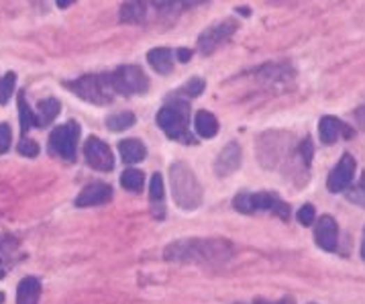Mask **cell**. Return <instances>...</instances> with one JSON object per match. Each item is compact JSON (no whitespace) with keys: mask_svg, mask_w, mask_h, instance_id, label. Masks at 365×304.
Segmentation results:
<instances>
[{"mask_svg":"<svg viewBox=\"0 0 365 304\" xmlns=\"http://www.w3.org/2000/svg\"><path fill=\"white\" fill-rule=\"evenodd\" d=\"M112 198V188L105 182H92L86 188H82V192L76 198V206L80 208H88V206H100L110 202Z\"/></svg>","mask_w":365,"mask_h":304,"instance_id":"4fadbf2b","label":"cell"},{"mask_svg":"<svg viewBox=\"0 0 365 304\" xmlns=\"http://www.w3.org/2000/svg\"><path fill=\"white\" fill-rule=\"evenodd\" d=\"M17 100H19L21 133H23V135H27V131H29L31 127H39V119H37V114H35V112L29 109V105H27V100H25V92H19Z\"/></svg>","mask_w":365,"mask_h":304,"instance_id":"ffe728a7","label":"cell"},{"mask_svg":"<svg viewBox=\"0 0 365 304\" xmlns=\"http://www.w3.org/2000/svg\"><path fill=\"white\" fill-rule=\"evenodd\" d=\"M231 257V243L223 239H182L170 243L163 259L180 264H225Z\"/></svg>","mask_w":365,"mask_h":304,"instance_id":"6da1fadb","label":"cell"},{"mask_svg":"<svg viewBox=\"0 0 365 304\" xmlns=\"http://www.w3.org/2000/svg\"><path fill=\"white\" fill-rule=\"evenodd\" d=\"M194 127H196V133L202 139L216 137V133H218V121H216V116L209 111L196 112V116H194Z\"/></svg>","mask_w":365,"mask_h":304,"instance_id":"ac0fdd59","label":"cell"},{"mask_svg":"<svg viewBox=\"0 0 365 304\" xmlns=\"http://www.w3.org/2000/svg\"><path fill=\"white\" fill-rule=\"evenodd\" d=\"M235 208L239 213H245V215H253V213H271L276 217H280L282 221L290 219V206L286 202L271 192H258V194H237L235 200H233Z\"/></svg>","mask_w":365,"mask_h":304,"instance_id":"5b68a950","label":"cell"},{"mask_svg":"<svg viewBox=\"0 0 365 304\" xmlns=\"http://www.w3.org/2000/svg\"><path fill=\"white\" fill-rule=\"evenodd\" d=\"M15 84H17V74L8 72L6 76L0 78V105H6L10 96L15 94Z\"/></svg>","mask_w":365,"mask_h":304,"instance_id":"cb8c5ba5","label":"cell"},{"mask_svg":"<svg viewBox=\"0 0 365 304\" xmlns=\"http://www.w3.org/2000/svg\"><path fill=\"white\" fill-rule=\"evenodd\" d=\"M188 121H190V107L184 100H170L157 112V127L167 137L184 143H194V139L188 133Z\"/></svg>","mask_w":365,"mask_h":304,"instance_id":"277c9868","label":"cell"},{"mask_svg":"<svg viewBox=\"0 0 365 304\" xmlns=\"http://www.w3.org/2000/svg\"><path fill=\"white\" fill-rule=\"evenodd\" d=\"M64 86L90 105H110L112 98L117 96L110 82V74H88L76 80H70Z\"/></svg>","mask_w":365,"mask_h":304,"instance_id":"3957f363","label":"cell"},{"mask_svg":"<svg viewBox=\"0 0 365 304\" xmlns=\"http://www.w3.org/2000/svg\"><path fill=\"white\" fill-rule=\"evenodd\" d=\"M110 82L117 94L133 96V94H143L149 90V78L143 74L141 68L137 66H121L114 72H110Z\"/></svg>","mask_w":365,"mask_h":304,"instance_id":"52a82bcc","label":"cell"},{"mask_svg":"<svg viewBox=\"0 0 365 304\" xmlns=\"http://www.w3.org/2000/svg\"><path fill=\"white\" fill-rule=\"evenodd\" d=\"M147 61L157 74H172L174 70V56L167 47H156L147 52Z\"/></svg>","mask_w":365,"mask_h":304,"instance_id":"e0dca14e","label":"cell"},{"mask_svg":"<svg viewBox=\"0 0 365 304\" xmlns=\"http://www.w3.org/2000/svg\"><path fill=\"white\" fill-rule=\"evenodd\" d=\"M80 141V125L76 121H70L66 125L55 127L50 135L47 147L50 153L64 160V162H74L76 160V151H78Z\"/></svg>","mask_w":365,"mask_h":304,"instance_id":"8992f818","label":"cell"},{"mask_svg":"<svg viewBox=\"0 0 365 304\" xmlns=\"http://www.w3.org/2000/svg\"><path fill=\"white\" fill-rule=\"evenodd\" d=\"M362 257L365 259V229H364V239H362Z\"/></svg>","mask_w":365,"mask_h":304,"instance_id":"836d02e7","label":"cell"},{"mask_svg":"<svg viewBox=\"0 0 365 304\" xmlns=\"http://www.w3.org/2000/svg\"><path fill=\"white\" fill-rule=\"evenodd\" d=\"M135 123H137V119H135L133 112H119V114H112V116L106 119V129L114 131V133H121V131L131 129Z\"/></svg>","mask_w":365,"mask_h":304,"instance_id":"603a6c76","label":"cell"},{"mask_svg":"<svg viewBox=\"0 0 365 304\" xmlns=\"http://www.w3.org/2000/svg\"><path fill=\"white\" fill-rule=\"evenodd\" d=\"M121 184H123V188H125L127 192H141L143 186H145V176H143V172L129 167V169L123 172Z\"/></svg>","mask_w":365,"mask_h":304,"instance_id":"7402d4cb","label":"cell"},{"mask_svg":"<svg viewBox=\"0 0 365 304\" xmlns=\"http://www.w3.org/2000/svg\"><path fill=\"white\" fill-rule=\"evenodd\" d=\"M41 282L37 278L27 276L17 286V304H39Z\"/></svg>","mask_w":365,"mask_h":304,"instance_id":"9a60e30c","label":"cell"},{"mask_svg":"<svg viewBox=\"0 0 365 304\" xmlns=\"http://www.w3.org/2000/svg\"><path fill=\"white\" fill-rule=\"evenodd\" d=\"M170 184L176 204L184 211H194L202 204V186L194 172L184 162H176L170 167Z\"/></svg>","mask_w":365,"mask_h":304,"instance_id":"7a4b0ae2","label":"cell"},{"mask_svg":"<svg viewBox=\"0 0 365 304\" xmlns=\"http://www.w3.org/2000/svg\"><path fill=\"white\" fill-rule=\"evenodd\" d=\"M17 151H19L21 155H25V158H37L39 145H37L35 141H31V139L23 137L21 139V143L17 145Z\"/></svg>","mask_w":365,"mask_h":304,"instance_id":"83f0119b","label":"cell"},{"mask_svg":"<svg viewBox=\"0 0 365 304\" xmlns=\"http://www.w3.org/2000/svg\"><path fill=\"white\" fill-rule=\"evenodd\" d=\"M149 196H151L154 202H161V200H163V178H161V174H154V176H151Z\"/></svg>","mask_w":365,"mask_h":304,"instance_id":"484cf974","label":"cell"},{"mask_svg":"<svg viewBox=\"0 0 365 304\" xmlns=\"http://www.w3.org/2000/svg\"><path fill=\"white\" fill-rule=\"evenodd\" d=\"M355 172H357L355 160L349 153H345L339 162H337V166L333 167V172H331V176L327 180V188L335 194L347 190L351 186L353 178H355Z\"/></svg>","mask_w":365,"mask_h":304,"instance_id":"30bf717a","label":"cell"},{"mask_svg":"<svg viewBox=\"0 0 365 304\" xmlns=\"http://www.w3.org/2000/svg\"><path fill=\"white\" fill-rule=\"evenodd\" d=\"M145 13H147V6L145 2H125L121 6V21L123 23H141L145 19Z\"/></svg>","mask_w":365,"mask_h":304,"instance_id":"d6986e66","label":"cell"},{"mask_svg":"<svg viewBox=\"0 0 365 304\" xmlns=\"http://www.w3.org/2000/svg\"><path fill=\"white\" fill-rule=\"evenodd\" d=\"M347 200L353 202V204H359V206H364L365 208V174H362L359 184L347 188Z\"/></svg>","mask_w":365,"mask_h":304,"instance_id":"d4e9b609","label":"cell"},{"mask_svg":"<svg viewBox=\"0 0 365 304\" xmlns=\"http://www.w3.org/2000/svg\"><path fill=\"white\" fill-rule=\"evenodd\" d=\"M176 56H178V59H180V61H190V57H192V52H190V50H186V47H182V50H178V54H176Z\"/></svg>","mask_w":365,"mask_h":304,"instance_id":"1f68e13d","label":"cell"},{"mask_svg":"<svg viewBox=\"0 0 365 304\" xmlns=\"http://www.w3.org/2000/svg\"><path fill=\"white\" fill-rule=\"evenodd\" d=\"M241 147L237 141H231L223 147V151L218 153L216 162H214V172L218 178H227L231 174H235L241 166Z\"/></svg>","mask_w":365,"mask_h":304,"instance_id":"7c38bea8","label":"cell"},{"mask_svg":"<svg viewBox=\"0 0 365 304\" xmlns=\"http://www.w3.org/2000/svg\"><path fill=\"white\" fill-rule=\"evenodd\" d=\"M314 241L316 245L325 251H335L339 243V227L331 215H325L316 221L314 227Z\"/></svg>","mask_w":365,"mask_h":304,"instance_id":"8fae6325","label":"cell"},{"mask_svg":"<svg viewBox=\"0 0 365 304\" xmlns=\"http://www.w3.org/2000/svg\"><path fill=\"white\" fill-rule=\"evenodd\" d=\"M235 31V21H221V23L212 25V27L200 33V37H198V52L204 54V56H210L214 50H218L223 43H227L233 37Z\"/></svg>","mask_w":365,"mask_h":304,"instance_id":"ba28073f","label":"cell"},{"mask_svg":"<svg viewBox=\"0 0 365 304\" xmlns=\"http://www.w3.org/2000/svg\"><path fill=\"white\" fill-rule=\"evenodd\" d=\"M37 119H39V127H43V125H47V123H52L53 119L59 114L61 111V105H59V100L57 98H45V100H41L39 105H37Z\"/></svg>","mask_w":365,"mask_h":304,"instance_id":"44dd1931","label":"cell"},{"mask_svg":"<svg viewBox=\"0 0 365 304\" xmlns=\"http://www.w3.org/2000/svg\"><path fill=\"white\" fill-rule=\"evenodd\" d=\"M314 217H316V211H314L313 204H304V206H300L298 213H296V219H298L300 225H304V227H311L314 222Z\"/></svg>","mask_w":365,"mask_h":304,"instance_id":"4316f807","label":"cell"},{"mask_svg":"<svg viewBox=\"0 0 365 304\" xmlns=\"http://www.w3.org/2000/svg\"><path fill=\"white\" fill-rule=\"evenodd\" d=\"M313 141L311 137H306L302 143H300V147H298V155L302 158V164L304 166H311V162H313Z\"/></svg>","mask_w":365,"mask_h":304,"instance_id":"f546056e","label":"cell"},{"mask_svg":"<svg viewBox=\"0 0 365 304\" xmlns=\"http://www.w3.org/2000/svg\"><path fill=\"white\" fill-rule=\"evenodd\" d=\"M84 158L88 162V166L98 169V172H110L114 167V153L112 149L106 145L103 139L88 137L84 143Z\"/></svg>","mask_w":365,"mask_h":304,"instance_id":"9c48e42d","label":"cell"},{"mask_svg":"<svg viewBox=\"0 0 365 304\" xmlns=\"http://www.w3.org/2000/svg\"><path fill=\"white\" fill-rule=\"evenodd\" d=\"M318 133H320V141L325 145L337 143L339 137H353V129L347 127L345 123H341L337 116H322L318 123Z\"/></svg>","mask_w":365,"mask_h":304,"instance_id":"5bb4252c","label":"cell"},{"mask_svg":"<svg viewBox=\"0 0 365 304\" xmlns=\"http://www.w3.org/2000/svg\"><path fill=\"white\" fill-rule=\"evenodd\" d=\"M119 151H121V158L127 166H135V164L143 162L147 155V149L139 139H123L119 143Z\"/></svg>","mask_w":365,"mask_h":304,"instance_id":"2e32d148","label":"cell"},{"mask_svg":"<svg viewBox=\"0 0 365 304\" xmlns=\"http://www.w3.org/2000/svg\"><path fill=\"white\" fill-rule=\"evenodd\" d=\"M255 304H269V303H260V301H258ZM276 304H296V303H294V298H284V301H280V303Z\"/></svg>","mask_w":365,"mask_h":304,"instance_id":"d6a6232c","label":"cell"},{"mask_svg":"<svg viewBox=\"0 0 365 304\" xmlns=\"http://www.w3.org/2000/svg\"><path fill=\"white\" fill-rule=\"evenodd\" d=\"M10 143H13V131L6 123H2L0 125V155L10 149Z\"/></svg>","mask_w":365,"mask_h":304,"instance_id":"4dcf8cb0","label":"cell"},{"mask_svg":"<svg viewBox=\"0 0 365 304\" xmlns=\"http://www.w3.org/2000/svg\"><path fill=\"white\" fill-rule=\"evenodd\" d=\"M202 90H204V80H202V78H192V80H188V82L182 86V92L184 94H188L190 98L202 94Z\"/></svg>","mask_w":365,"mask_h":304,"instance_id":"f1b7e54d","label":"cell"}]
</instances>
